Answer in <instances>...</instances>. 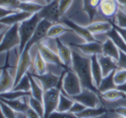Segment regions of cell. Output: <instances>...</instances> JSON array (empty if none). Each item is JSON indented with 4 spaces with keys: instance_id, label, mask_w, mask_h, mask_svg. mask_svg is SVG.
Returning a JSON list of instances; mask_svg holds the SVG:
<instances>
[{
    "instance_id": "25",
    "label": "cell",
    "mask_w": 126,
    "mask_h": 118,
    "mask_svg": "<svg viewBox=\"0 0 126 118\" xmlns=\"http://www.w3.org/2000/svg\"><path fill=\"white\" fill-rule=\"evenodd\" d=\"M106 112V109L103 106L97 108H86L80 113L76 115L78 118H97L103 117Z\"/></svg>"
},
{
    "instance_id": "43",
    "label": "cell",
    "mask_w": 126,
    "mask_h": 118,
    "mask_svg": "<svg viewBox=\"0 0 126 118\" xmlns=\"http://www.w3.org/2000/svg\"><path fill=\"white\" fill-rule=\"evenodd\" d=\"M118 69H126V53L120 51V58L117 61Z\"/></svg>"
},
{
    "instance_id": "30",
    "label": "cell",
    "mask_w": 126,
    "mask_h": 118,
    "mask_svg": "<svg viewBox=\"0 0 126 118\" xmlns=\"http://www.w3.org/2000/svg\"><path fill=\"white\" fill-rule=\"evenodd\" d=\"M102 0H84V9L88 13L91 22H93Z\"/></svg>"
},
{
    "instance_id": "26",
    "label": "cell",
    "mask_w": 126,
    "mask_h": 118,
    "mask_svg": "<svg viewBox=\"0 0 126 118\" xmlns=\"http://www.w3.org/2000/svg\"><path fill=\"white\" fill-rule=\"evenodd\" d=\"M106 36L110 38L114 43L117 45V47H118V49L126 53V42L124 40V38L122 37V35L120 34V33L115 29V27H114L112 30H111L110 31H109L107 33L104 34Z\"/></svg>"
},
{
    "instance_id": "34",
    "label": "cell",
    "mask_w": 126,
    "mask_h": 118,
    "mask_svg": "<svg viewBox=\"0 0 126 118\" xmlns=\"http://www.w3.org/2000/svg\"><path fill=\"white\" fill-rule=\"evenodd\" d=\"M31 89V84L29 75L27 73L24 75L21 79L18 82V84L13 87L12 90L17 91H23V92H30Z\"/></svg>"
},
{
    "instance_id": "46",
    "label": "cell",
    "mask_w": 126,
    "mask_h": 118,
    "mask_svg": "<svg viewBox=\"0 0 126 118\" xmlns=\"http://www.w3.org/2000/svg\"><path fill=\"white\" fill-rule=\"evenodd\" d=\"M20 2L21 3H29V2H33V3H37L39 4L42 6H45L47 4L46 1L44 0H19Z\"/></svg>"
},
{
    "instance_id": "13",
    "label": "cell",
    "mask_w": 126,
    "mask_h": 118,
    "mask_svg": "<svg viewBox=\"0 0 126 118\" xmlns=\"http://www.w3.org/2000/svg\"><path fill=\"white\" fill-rule=\"evenodd\" d=\"M60 22L63 23L67 27H69L73 32H75L76 34H78L80 38H82L83 40H85L86 42H91V41H98L95 36L87 29L86 26L83 27L80 26L74 21H71L70 19L63 18V20H61Z\"/></svg>"
},
{
    "instance_id": "4",
    "label": "cell",
    "mask_w": 126,
    "mask_h": 118,
    "mask_svg": "<svg viewBox=\"0 0 126 118\" xmlns=\"http://www.w3.org/2000/svg\"><path fill=\"white\" fill-rule=\"evenodd\" d=\"M0 51L7 52L16 46H20L21 38L18 32V24H14L1 35Z\"/></svg>"
},
{
    "instance_id": "48",
    "label": "cell",
    "mask_w": 126,
    "mask_h": 118,
    "mask_svg": "<svg viewBox=\"0 0 126 118\" xmlns=\"http://www.w3.org/2000/svg\"><path fill=\"white\" fill-rule=\"evenodd\" d=\"M117 89H120V90H121V91H123V92H124L126 94V83L124 84H123V85L118 86H117Z\"/></svg>"
},
{
    "instance_id": "37",
    "label": "cell",
    "mask_w": 126,
    "mask_h": 118,
    "mask_svg": "<svg viewBox=\"0 0 126 118\" xmlns=\"http://www.w3.org/2000/svg\"><path fill=\"white\" fill-rule=\"evenodd\" d=\"M114 83L117 86L123 85L126 83V69H118L115 71L114 76Z\"/></svg>"
},
{
    "instance_id": "5",
    "label": "cell",
    "mask_w": 126,
    "mask_h": 118,
    "mask_svg": "<svg viewBox=\"0 0 126 118\" xmlns=\"http://www.w3.org/2000/svg\"><path fill=\"white\" fill-rule=\"evenodd\" d=\"M99 95L98 93L93 90L83 88L80 94L70 98L73 101L82 103L87 108H97L102 106Z\"/></svg>"
},
{
    "instance_id": "14",
    "label": "cell",
    "mask_w": 126,
    "mask_h": 118,
    "mask_svg": "<svg viewBox=\"0 0 126 118\" xmlns=\"http://www.w3.org/2000/svg\"><path fill=\"white\" fill-rule=\"evenodd\" d=\"M73 46L78 48L83 54L88 56L102 54L103 52V42L100 41L74 44Z\"/></svg>"
},
{
    "instance_id": "44",
    "label": "cell",
    "mask_w": 126,
    "mask_h": 118,
    "mask_svg": "<svg viewBox=\"0 0 126 118\" xmlns=\"http://www.w3.org/2000/svg\"><path fill=\"white\" fill-rule=\"evenodd\" d=\"M25 114H26L27 118H42L35 110H33L30 107L27 110Z\"/></svg>"
},
{
    "instance_id": "1",
    "label": "cell",
    "mask_w": 126,
    "mask_h": 118,
    "mask_svg": "<svg viewBox=\"0 0 126 118\" xmlns=\"http://www.w3.org/2000/svg\"><path fill=\"white\" fill-rule=\"evenodd\" d=\"M71 68L78 76L83 88L93 90L100 95L97 88L94 84L92 74L90 56L80 54L78 52L72 50V61Z\"/></svg>"
},
{
    "instance_id": "29",
    "label": "cell",
    "mask_w": 126,
    "mask_h": 118,
    "mask_svg": "<svg viewBox=\"0 0 126 118\" xmlns=\"http://www.w3.org/2000/svg\"><path fill=\"white\" fill-rule=\"evenodd\" d=\"M74 101L66 95L61 89V94H60V98H59V102L58 105L57 107V111L58 112H69L70 109L72 108Z\"/></svg>"
},
{
    "instance_id": "17",
    "label": "cell",
    "mask_w": 126,
    "mask_h": 118,
    "mask_svg": "<svg viewBox=\"0 0 126 118\" xmlns=\"http://www.w3.org/2000/svg\"><path fill=\"white\" fill-rule=\"evenodd\" d=\"M97 58L100 65L101 67L103 77H106L110 73H111L112 72L118 69L117 61L114 58L109 56H106L103 54L97 55Z\"/></svg>"
},
{
    "instance_id": "39",
    "label": "cell",
    "mask_w": 126,
    "mask_h": 118,
    "mask_svg": "<svg viewBox=\"0 0 126 118\" xmlns=\"http://www.w3.org/2000/svg\"><path fill=\"white\" fill-rule=\"evenodd\" d=\"M21 2L19 0H0V5L2 7L18 10Z\"/></svg>"
},
{
    "instance_id": "10",
    "label": "cell",
    "mask_w": 126,
    "mask_h": 118,
    "mask_svg": "<svg viewBox=\"0 0 126 118\" xmlns=\"http://www.w3.org/2000/svg\"><path fill=\"white\" fill-rule=\"evenodd\" d=\"M53 23L50 22L47 19H41L38 23L32 36L27 44L26 47L30 50L32 48L33 45H35L41 41H42L44 38L47 37V33Z\"/></svg>"
},
{
    "instance_id": "38",
    "label": "cell",
    "mask_w": 126,
    "mask_h": 118,
    "mask_svg": "<svg viewBox=\"0 0 126 118\" xmlns=\"http://www.w3.org/2000/svg\"><path fill=\"white\" fill-rule=\"evenodd\" d=\"M1 109L2 115L5 118H17L16 112L2 101H1Z\"/></svg>"
},
{
    "instance_id": "51",
    "label": "cell",
    "mask_w": 126,
    "mask_h": 118,
    "mask_svg": "<svg viewBox=\"0 0 126 118\" xmlns=\"http://www.w3.org/2000/svg\"><path fill=\"white\" fill-rule=\"evenodd\" d=\"M1 118H4V117L3 115H2V117H1Z\"/></svg>"
},
{
    "instance_id": "16",
    "label": "cell",
    "mask_w": 126,
    "mask_h": 118,
    "mask_svg": "<svg viewBox=\"0 0 126 118\" xmlns=\"http://www.w3.org/2000/svg\"><path fill=\"white\" fill-rule=\"evenodd\" d=\"M87 29L94 35H104L113 29V23L110 21H95L86 26Z\"/></svg>"
},
{
    "instance_id": "49",
    "label": "cell",
    "mask_w": 126,
    "mask_h": 118,
    "mask_svg": "<svg viewBox=\"0 0 126 118\" xmlns=\"http://www.w3.org/2000/svg\"><path fill=\"white\" fill-rule=\"evenodd\" d=\"M119 6H122V7H126V0H117Z\"/></svg>"
},
{
    "instance_id": "52",
    "label": "cell",
    "mask_w": 126,
    "mask_h": 118,
    "mask_svg": "<svg viewBox=\"0 0 126 118\" xmlns=\"http://www.w3.org/2000/svg\"><path fill=\"white\" fill-rule=\"evenodd\" d=\"M123 118V117H120V118Z\"/></svg>"
},
{
    "instance_id": "21",
    "label": "cell",
    "mask_w": 126,
    "mask_h": 118,
    "mask_svg": "<svg viewBox=\"0 0 126 118\" xmlns=\"http://www.w3.org/2000/svg\"><path fill=\"white\" fill-rule=\"evenodd\" d=\"M91 58V68H92V74L94 81V84L95 86L97 88L100 86L102 79L103 78V72L101 69V67L98 61L97 55H94L90 56Z\"/></svg>"
},
{
    "instance_id": "50",
    "label": "cell",
    "mask_w": 126,
    "mask_h": 118,
    "mask_svg": "<svg viewBox=\"0 0 126 118\" xmlns=\"http://www.w3.org/2000/svg\"><path fill=\"white\" fill-rule=\"evenodd\" d=\"M44 1H46V3H47V4H49V3H50L51 1H52L53 0H44Z\"/></svg>"
},
{
    "instance_id": "3",
    "label": "cell",
    "mask_w": 126,
    "mask_h": 118,
    "mask_svg": "<svg viewBox=\"0 0 126 118\" xmlns=\"http://www.w3.org/2000/svg\"><path fill=\"white\" fill-rule=\"evenodd\" d=\"M83 86L77 74L70 67H68L62 78L61 90L69 97L75 96L81 92Z\"/></svg>"
},
{
    "instance_id": "32",
    "label": "cell",
    "mask_w": 126,
    "mask_h": 118,
    "mask_svg": "<svg viewBox=\"0 0 126 118\" xmlns=\"http://www.w3.org/2000/svg\"><path fill=\"white\" fill-rule=\"evenodd\" d=\"M31 95V92H23L17 90H10L6 92L1 93V98L5 100H16L26 96Z\"/></svg>"
},
{
    "instance_id": "33",
    "label": "cell",
    "mask_w": 126,
    "mask_h": 118,
    "mask_svg": "<svg viewBox=\"0 0 126 118\" xmlns=\"http://www.w3.org/2000/svg\"><path fill=\"white\" fill-rule=\"evenodd\" d=\"M28 103L29 106L32 108L33 110H35L41 118H44V108L43 102L37 100L32 95H30L28 98Z\"/></svg>"
},
{
    "instance_id": "27",
    "label": "cell",
    "mask_w": 126,
    "mask_h": 118,
    "mask_svg": "<svg viewBox=\"0 0 126 118\" xmlns=\"http://www.w3.org/2000/svg\"><path fill=\"white\" fill-rule=\"evenodd\" d=\"M27 75H29L30 80V84H31V95L36 98L37 100L43 102V96H44V91L43 89V88L41 87V86L40 85V84L38 82V81L32 75V74L28 72Z\"/></svg>"
},
{
    "instance_id": "18",
    "label": "cell",
    "mask_w": 126,
    "mask_h": 118,
    "mask_svg": "<svg viewBox=\"0 0 126 118\" xmlns=\"http://www.w3.org/2000/svg\"><path fill=\"white\" fill-rule=\"evenodd\" d=\"M33 14L25 12V11H21L19 10L16 13H14L11 15H9L6 17L0 18V22L1 24H4L8 26H12L14 24H18L24 21V20L29 18L31 17Z\"/></svg>"
},
{
    "instance_id": "41",
    "label": "cell",
    "mask_w": 126,
    "mask_h": 118,
    "mask_svg": "<svg viewBox=\"0 0 126 118\" xmlns=\"http://www.w3.org/2000/svg\"><path fill=\"white\" fill-rule=\"evenodd\" d=\"M72 2H73V0H60L59 1V7H60L61 16H63L67 12V10L70 8Z\"/></svg>"
},
{
    "instance_id": "40",
    "label": "cell",
    "mask_w": 126,
    "mask_h": 118,
    "mask_svg": "<svg viewBox=\"0 0 126 118\" xmlns=\"http://www.w3.org/2000/svg\"><path fill=\"white\" fill-rule=\"evenodd\" d=\"M48 118H78L75 114L70 112H58L57 110L54 111L52 113L50 114V115Z\"/></svg>"
},
{
    "instance_id": "28",
    "label": "cell",
    "mask_w": 126,
    "mask_h": 118,
    "mask_svg": "<svg viewBox=\"0 0 126 118\" xmlns=\"http://www.w3.org/2000/svg\"><path fill=\"white\" fill-rule=\"evenodd\" d=\"M114 73H115V71L112 72L107 76L103 78L100 85L98 87V91L100 92V95L103 92H106L107 91L117 88V85L114 83Z\"/></svg>"
},
{
    "instance_id": "9",
    "label": "cell",
    "mask_w": 126,
    "mask_h": 118,
    "mask_svg": "<svg viewBox=\"0 0 126 118\" xmlns=\"http://www.w3.org/2000/svg\"><path fill=\"white\" fill-rule=\"evenodd\" d=\"M60 0H53L50 3L44 6V7L38 13L41 19H47L55 24L60 22L62 16L59 7Z\"/></svg>"
},
{
    "instance_id": "23",
    "label": "cell",
    "mask_w": 126,
    "mask_h": 118,
    "mask_svg": "<svg viewBox=\"0 0 126 118\" xmlns=\"http://www.w3.org/2000/svg\"><path fill=\"white\" fill-rule=\"evenodd\" d=\"M70 32H72V30L69 27H67L62 22H58L53 24L51 26L48 31L47 37L51 38H57L61 36L62 35L65 34L66 33Z\"/></svg>"
},
{
    "instance_id": "24",
    "label": "cell",
    "mask_w": 126,
    "mask_h": 118,
    "mask_svg": "<svg viewBox=\"0 0 126 118\" xmlns=\"http://www.w3.org/2000/svg\"><path fill=\"white\" fill-rule=\"evenodd\" d=\"M32 64H33L34 70H35V73H32V74L41 75H44L46 72H47V64L43 58L41 52H39V50L38 49L35 54V57H34ZM30 73H32V72H30Z\"/></svg>"
},
{
    "instance_id": "15",
    "label": "cell",
    "mask_w": 126,
    "mask_h": 118,
    "mask_svg": "<svg viewBox=\"0 0 126 118\" xmlns=\"http://www.w3.org/2000/svg\"><path fill=\"white\" fill-rule=\"evenodd\" d=\"M56 50L61 61L66 67H70L72 61V50L64 44L59 38H55Z\"/></svg>"
},
{
    "instance_id": "12",
    "label": "cell",
    "mask_w": 126,
    "mask_h": 118,
    "mask_svg": "<svg viewBox=\"0 0 126 118\" xmlns=\"http://www.w3.org/2000/svg\"><path fill=\"white\" fill-rule=\"evenodd\" d=\"M119 9L117 0H102L99 7V13L106 20L112 21Z\"/></svg>"
},
{
    "instance_id": "45",
    "label": "cell",
    "mask_w": 126,
    "mask_h": 118,
    "mask_svg": "<svg viewBox=\"0 0 126 118\" xmlns=\"http://www.w3.org/2000/svg\"><path fill=\"white\" fill-rule=\"evenodd\" d=\"M114 112L119 115L120 117H123V118H126V106H120V107H117L116 108Z\"/></svg>"
},
{
    "instance_id": "47",
    "label": "cell",
    "mask_w": 126,
    "mask_h": 118,
    "mask_svg": "<svg viewBox=\"0 0 126 118\" xmlns=\"http://www.w3.org/2000/svg\"><path fill=\"white\" fill-rule=\"evenodd\" d=\"M113 26L115 27V29L120 33V34L122 35V37L124 38V40L126 41V28H121V27H117V25H115V24H113Z\"/></svg>"
},
{
    "instance_id": "42",
    "label": "cell",
    "mask_w": 126,
    "mask_h": 118,
    "mask_svg": "<svg viewBox=\"0 0 126 118\" xmlns=\"http://www.w3.org/2000/svg\"><path fill=\"white\" fill-rule=\"evenodd\" d=\"M86 108L87 107L85 106L84 105H83L82 103H80L79 102H77V101H75L74 103H73V105H72V108L70 109L69 112H72V113H73V114H75L76 115L80 113L81 112H83Z\"/></svg>"
},
{
    "instance_id": "8",
    "label": "cell",
    "mask_w": 126,
    "mask_h": 118,
    "mask_svg": "<svg viewBox=\"0 0 126 118\" xmlns=\"http://www.w3.org/2000/svg\"><path fill=\"white\" fill-rule=\"evenodd\" d=\"M30 51V50L28 47H25L22 52L20 54V58L18 59V61L16 66L14 86L21 79V78L29 72L28 70L32 64Z\"/></svg>"
},
{
    "instance_id": "2",
    "label": "cell",
    "mask_w": 126,
    "mask_h": 118,
    "mask_svg": "<svg viewBox=\"0 0 126 118\" xmlns=\"http://www.w3.org/2000/svg\"><path fill=\"white\" fill-rule=\"evenodd\" d=\"M41 20L38 13H34L31 17L18 24V32L21 38L19 46V54L22 52L32 36L38 23Z\"/></svg>"
},
{
    "instance_id": "36",
    "label": "cell",
    "mask_w": 126,
    "mask_h": 118,
    "mask_svg": "<svg viewBox=\"0 0 126 118\" xmlns=\"http://www.w3.org/2000/svg\"><path fill=\"white\" fill-rule=\"evenodd\" d=\"M111 22L119 27L126 28V14L123 10L119 9L117 15Z\"/></svg>"
},
{
    "instance_id": "7",
    "label": "cell",
    "mask_w": 126,
    "mask_h": 118,
    "mask_svg": "<svg viewBox=\"0 0 126 118\" xmlns=\"http://www.w3.org/2000/svg\"><path fill=\"white\" fill-rule=\"evenodd\" d=\"M31 74L40 84L44 91H47L48 89H51L53 88H58L61 89L62 78L63 74L61 76H59L49 71H47V72L41 75L32 74V73Z\"/></svg>"
},
{
    "instance_id": "6",
    "label": "cell",
    "mask_w": 126,
    "mask_h": 118,
    "mask_svg": "<svg viewBox=\"0 0 126 118\" xmlns=\"http://www.w3.org/2000/svg\"><path fill=\"white\" fill-rule=\"evenodd\" d=\"M61 89L58 88H53L44 91L43 96V104L44 108V118H48L51 113L57 109Z\"/></svg>"
},
{
    "instance_id": "20",
    "label": "cell",
    "mask_w": 126,
    "mask_h": 118,
    "mask_svg": "<svg viewBox=\"0 0 126 118\" xmlns=\"http://www.w3.org/2000/svg\"><path fill=\"white\" fill-rule=\"evenodd\" d=\"M29 96H26L16 100H5L1 98V101L6 103L8 106H10L12 109H13L16 112L25 113L27 110L30 108L28 103Z\"/></svg>"
},
{
    "instance_id": "22",
    "label": "cell",
    "mask_w": 126,
    "mask_h": 118,
    "mask_svg": "<svg viewBox=\"0 0 126 118\" xmlns=\"http://www.w3.org/2000/svg\"><path fill=\"white\" fill-rule=\"evenodd\" d=\"M120 50L110 38L107 37L106 39L103 42L102 54L106 56H109L117 61L120 58Z\"/></svg>"
},
{
    "instance_id": "31",
    "label": "cell",
    "mask_w": 126,
    "mask_h": 118,
    "mask_svg": "<svg viewBox=\"0 0 126 118\" xmlns=\"http://www.w3.org/2000/svg\"><path fill=\"white\" fill-rule=\"evenodd\" d=\"M100 96L103 99L109 102H114L120 99H126V93L117 88L103 92L100 94Z\"/></svg>"
},
{
    "instance_id": "19",
    "label": "cell",
    "mask_w": 126,
    "mask_h": 118,
    "mask_svg": "<svg viewBox=\"0 0 126 118\" xmlns=\"http://www.w3.org/2000/svg\"><path fill=\"white\" fill-rule=\"evenodd\" d=\"M15 84V77L10 74L8 68H1L0 78L1 93L10 91L13 89Z\"/></svg>"
},
{
    "instance_id": "11",
    "label": "cell",
    "mask_w": 126,
    "mask_h": 118,
    "mask_svg": "<svg viewBox=\"0 0 126 118\" xmlns=\"http://www.w3.org/2000/svg\"><path fill=\"white\" fill-rule=\"evenodd\" d=\"M37 49L41 52L43 58L47 62V64H55V65L66 67L63 64V63L61 61V60L59 55H58L57 52H55L54 50H52V49L48 47L42 41L37 44ZM66 68H68V67H66Z\"/></svg>"
},
{
    "instance_id": "35",
    "label": "cell",
    "mask_w": 126,
    "mask_h": 118,
    "mask_svg": "<svg viewBox=\"0 0 126 118\" xmlns=\"http://www.w3.org/2000/svg\"><path fill=\"white\" fill-rule=\"evenodd\" d=\"M43 7H44V6L39 4H37V3H33V2L21 3V2L20 5L18 7V10L34 14V13H38Z\"/></svg>"
}]
</instances>
